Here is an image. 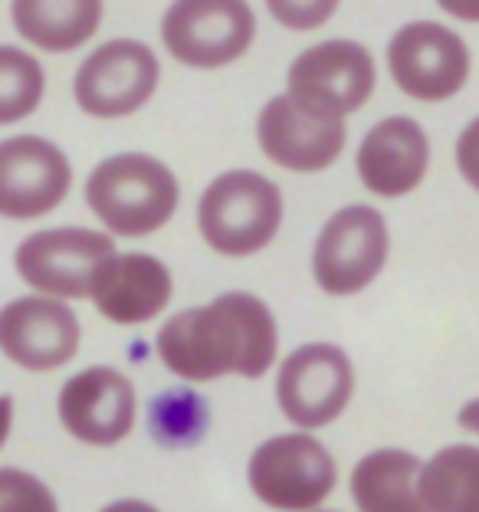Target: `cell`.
<instances>
[{"label": "cell", "instance_id": "1", "mask_svg": "<svg viewBox=\"0 0 479 512\" xmlns=\"http://www.w3.org/2000/svg\"><path fill=\"white\" fill-rule=\"evenodd\" d=\"M276 348L273 312L250 293H224L210 306L178 312L158 332L161 362L184 381L260 378L276 362Z\"/></svg>", "mask_w": 479, "mask_h": 512}, {"label": "cell", "instance_id": "2", "mask_svg": "<svg viewBox=\"0 0 479 512\" xmlns=\"http://www.w3.org/2000/svg\"><path fill=\"white\" fill-rule=\"evenodd\" d=\"M86 201L112 234L145 237L171 220L178 178L151 155H115L89 174Z\"/></svg>", "mask_w": 479, "mask_h": 512}, {"label": "cell", "instance_id": "3", "mask_svg": "<svg viewBox=\"0 0 479 512\" xmlns=\"http://www.w3.org/2000/svg\"><path fill=\"white\" fill-rule=\"evenodd\" d=\"M197 224L217 253L250 256L263 250L283 224V194L256 171H227L204 191Z\"/></svg>", "mask_w": 479, "mask_h": 512}, {"label": "cell", "instance_id": "4", "mask_svg": "<svg viewBox=\"0 0 479 512\" xmlns=\"http://www.w3.org/2000/svg\"><path fill=\"white\" fill-rule=\"evenodd\" d=\"M250 490L279 512H315L335 490V460L309 434L266 440L250 457Z\"/></svg>", "mask_w": 479, "mask_h": 512}, {"label": "cell", "instance_id": "5", "mask_svg": "<svg viewBox=\"0 0 479 512\" xmlns=\"http://www.w3.org/2000/svg\"><path fill=\"white\" fill-rule=\"evenodd\" d=\"M115 256V240L99 230L60 227L40 230L17 247V273L50 299H86L99 266Z\"/></svg>", "mask_w": 479, "mask_h": 512}, {"label": "cell", "instance_id": "6", "mask_svg": "<svg viewBox=\"0 0 479 512\" xmlns=\"http://www.w3.org/2000/svg\"><path fill=\"white\" fill-rule=\"evenodd\" d=\"M388 260V224L375 207L352 204L329 217L315 240L312 273L329 296L361 293Z\"/></svg>", "mask_w": 479, "mask_h": 512}, {"label": "cell", "instance_id": "7", "mask_svg": "<svg viewBox=\"0 0 479 512\" xmlns=\"http://www.w3.org/2000/svg\"><path fill=\"white\" fill-rule=\"evenodd\" d=\"M256 17L247 4L233 0H188L174 4L161 37H165L168 53L178 63H188L197 69H217L233 60H240L253 43Z\"/></svg>", "mask_w": 479, "mask_h": 512}, {"label": "cell", "instance_id": "8", "mask_svg": "<svg viewBox=\"0 0 479 512\" xmlns=\"http://www.w3.org/2000/svg\"><path fill=\"white\" fill-rule=\"evenodd\" d=\"M394 83L420 102L457 96L470 76V50L453 30L434 20L407 23L388 43Z\"/></svg>", "mask_w": 479, "mask_h": 512}, {"label": "cell", "instance_id": "9", "mask_svg": "<svg viewBox=\"0 0 479 512\" xmlns=\"http://www.w3.org/2000/svg\"><path fill=\"white\" fill-rule=\"evenodd\" d=\"M161 79L158 56L138 40H112L79 66L73 96L96 119L132 115L155 96Z\"/></svg>", "mask_w": 479, "mask_h": 512}, {"label": "cell", "instance_id": "10", "mask_svg": "<svg viewBox=\"0 0 479 512\" xmlns=\"http://www.w3.org/2000/svg\"><path fill=\"white\" fill-rule=\"evenodd\" d=\"M375 92V60L361 43L325 40L289 66V96L309 109L345 119Z\"/></svg>", "mask_w": 479, "mask_h": 512}, {"label": "cell", "instance_id": "11", "mask_svg": "<svg viewBox=\"0 0 479 512\" xmlns=\"http://www.w3.org/2000/svg\"><path fill=\"white\" fill-rule=\"evenodd\" d=\"M355 371L338 345H302L279 368L276 398L283 414L299 427H325L348 407Z\"/></svg>", "mask_w": 479, "mask_h": 512}, {"label": "cell", "instance_id": "12", "mask_svg": "<svg viewBox=\"0 0 479 512\" xmlns=\"http://www.w3.org/2000/svg\"><path fill=\"white\" fill-rule=\"evenodd\" d=\"M256 135L273 165L289 171H322L342 155L348 132L338 115L302 106L286 92L263 106Z\"/></svg>", "mask_w": 479, "mask_h": 512}, {"label": "cell", "instance_id": "13", "mask_svg": "<svg viewBox=\"0 0 479 512\" xmlns=\"http://www.w3.org/2000/svg\"><path fill=\"white\" fill-rule=\"evenodd\" d=\"M69 184L73 168L46 138L20 135L0 145V211L10 220L50 214L66 197Z\"/></svg>", "mask_w": 479, "mask_h": 512}, {"label": "cell", "instance_id": "14", "mask_svg": "<svg viewBox=\"0 0 479 512\" xmlns=\"http://www.w3.org/2000/svg\"><path fill=\"white\" fill-rule=\"evenodd\" d=\"M60 421L76 440L112 447L132 434L135 388L115 368H86L60 391Z\"/></svg>", "mask_w": 479, "mask_h": 512}, {"label": "cell", "instance_id": "15", "mask_svg": "<svg viewBox=\"0 0 479 512\" xmlns=\"http://www.w3.org/2000/svg\"><path fill=\"white\" fill-rule=\"evenodd\" d=\"M76 312L50 296L10 302L0 316V345L10 362L27 371H53L66 365L79 348Z\"/></svg>", "mask_w": 479, "mask_h": 512}, {"label": "cell", "instance_id": "16", "mask_svg": "<svg viewBox=\"0 0 479 512\" xmlns=\"http://www.w3.org/2000/svg\"><path fill=\"white\" fill-rule=\"evenodd\" d=\"M168 299V266L148 253H115L92 279V302L115 325H142L155 319Z\"/></svg>", "mask_w": 479, "mask_h": 512}, {"label": "cell", "instance_id": "17", "mask_svg": "<svg viewBox=\"0 0 479 512\" xmlns=\"http://www.w3.org/2000/svg\"><path fill=\"white\" fill-rule=\"evenodd\" d=\"M430 145L414 119L394 115L378 122L358 148V174L368 191L381 197L411 194L427 174Z\"/></svg>", "mask_w": 479, "mask_h": 512}, {"label": "cell", "instance_id": "18", "mask_svg": "<svg viewBox=\"0 0 479 512\" xmlns=\"http://www.w3.org/2000/svg\"><path fill=\"white\" fill-rule=\"evenodd\" d=\"M420 463L407 450H375L358 460L352 499L358 512H430L420 496Z\"/></svg>", "mask_w": 479, "mask_h": 512}, {"label": "cell", "instance_id": "19", "mask_svg": "<svg viewBox=\"0 0 479 512\" xmlns=\"http://www.w3.org/2000/svg\"><path fill=\"white\" fill-rule=\"evenodd\" d=\"M14 17L20 37H27L40 50L66 53L76 50L96 33L102 20L99 0H66V4H46V0H17Z\"/></svg>", "mask_w": 479, "mask_h": 512}, {"label": "cell", "instance_id": "20", "mask_svg": "<svg viewBox=\"0 0 479 512\" xmlns=\"http://www.w3.org/2000/svg\"><path fill=\"white\" fill-rule=\"evenodd\" d=\"M420 496L430 512H479V447L437 450L420 473Z\"/></svg>", "mask_w": 479, "mask_h": 512}, {"label": "cell", "instance_id": "21", "mask_svg": "<svg viewBox=\"0 0 479 512\" xmlns=\"http://www.w3.org/2000/svg\"><path fill=\"white\" fill-rule=\"evenodd\" d=\"M43 96V69L17 46H0V122L10 125L30 115Z\"/></svg>", "mask_w": 479, "mask_h": 512}, {"label": "cell", "instance_id": "22", "mask_svg": "<svg viewBox=\"0 0 479 512\" xmlns=\"http://www.w3.org/2000/svg\"><path fill=\"white\" fill-rule=\"evenodd\" d=\"M207 407L194 391H165L151 401V434L165 444H191L204 434Z\"/></svg>", "mask_w": 479, "mask_h": 512}, {"label": "cell", "instance_id": "23", "mask_svg": "<svg viewBox=\"0 0 479 512\" xmlns=\"http://www.w3.org/2000/svg\"><path fill=\"white\" fill-rule=\"evenodd\" d=\"M0 512H60L50 486L33 473L14 467L0 470Z\"/></svg>", "mask_w": 479, "mask_h": 512}, {"label": "cell", "instance_id": "24", "mask_svg": "<svg viewBox=\"0 0 479 512\" xmlns=\"http://www.w3.org/2000/svg\"><path fill=\"white\" fill-rule=\"evenodd\" d=\"M270 14L292 30H312L315 23L329 20L335 14V4L332 0H325V4H279L276 0V4H270Z\"/></svg>", "mask_w": 479, "mask_h": 512}, {"label": "cell", "instance_id": "25", "mask_svg": "<svg viewBox=\"0 0 479 512\" xmlns=\"http://www.w3.org/2000/svg\"><path fill=\"white\" fill-rule=\"evenodd\" d=\"M457 165L463 171V178L479 191V119H473L463 128V135L457 142Z\"/></svg>", "mask_w": 479, "mask_h": 512}, {"label": "cell", "instance_id": "26", "mask_svg": "<svg viewBox=\"0 0 479 512\" xmlns=\"http://www.w3.org/2000/svg\"><path fill=\"white\" fill-rule=\"evenodd\" d=\"M102 512H158V509H155V506H148V503H142V499H119V503L105 506Z\"/></svg>", "mask_w": 479, "mask_h": 512}, {"label": "cell", "instance_id": "27", "mask_svg": "<svg viewBox=\"0 0 479 512\" xmlns=\"http://www.w3.org/2000/svg\"><path fill=\"white\" fill-rule=\"evenodd\" d=\"M460 424H463L466 430H476V434H479V398L470 401V404H466L463 411H460Z\"/></svg>", "mask_w": 479, "mask_h": 512}, {"label": "cell", "instance_id": "28", "mask_svg": "<svg viewBox=\"0 0 479 512\" xmlns=\"http://www.w3.org/2000/svg\"><path fill=\"white\" fill-rule=\"evenodd\" d=\"M447 14H457L463 20H479V7H460V4H440Z\"/></svg>", "mask_w": 479, "mask_h": 512}, {"label": "cell", "instance_id": "29", "mask_svg": "<svg viewBox=\"0 0 479 512\" xmlns=\"http://www.w3.org/2000/svg\"><path fill=\"white\" fill-rule=\"evenodd\" d=\"M315 512H322V509H315Z\"/></svg>", "mask_w": 479, "mask_h": 512}]
</instances>
